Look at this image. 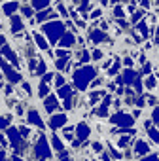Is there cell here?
<instances>
[{
  "label": "cell",
  "instance_id": "9",
  "mask_svg": "<svg viewBox=\"0 0 159 161\" xmlns=\"http://www.w3.org/2000/svg\"><path fill=\"white\" fill-rule=\"evenodd\" d=\"M55 17H59V14L55 12V10H40V14L36 15V21L38 23H46V21H49V19H55Z\"/></svg>",
  "mask_w": 159,
  "mask_h": 161
},
{
  "label": "cell",
  "instance_id": "28",
  "mask_svg": "<svg viewBox=\"0 0 159 161\" xmlns=\"http://www.w3.org/2000/svg\"><path fill=\"white\" fill-rule=\"evenodd\" d=\"M136 31H138L142 36H148V34H150V31H148V25H146L144 21H140V23L136 25Z\"/></svg>",
  "mask_w": 159,
  "mask_h": 161
},
{
  "label": "cell",
  "instance_id": "41",
  "mask_svg": "<svg viewBox=\"0 0 159 161\" xmlns=\"http://www.w3.org/2000/svg\"><path fill=\"white\" fill-rule=\"evenodd\" d=\"M101 15H102V12H101V10H95V12H91V17H93V19H99Z\"/></svg>",
  "mask_w": 159,
  "mask_h": 161
},
{
  "label": "cell",
  "instance_id": "18",
  "mask_svg": "<svg viewBox=\"0 0 159 161\" xmlns=\"http://www.w3.org/2000/svg\"><path fill=\"white\" fill-rule=\"evenodd\" d=\"M32 38H34V42H36V46H38L40 49H44V51H47V49H49V46H47V40H46L42 34L34 32V34H32Z\"/></svg>",
  "mask_w": 159,
  "mask_h": 161
},
{
  "label": "cell",
  "instance_id": "19",
  "mask_svg": "<svg viewBox=\"0 0 159 161\" xmlns=\"http://www.w3.org/2000/svg\"><path fill=\"white\" fill-rule=\"evenodd\" d=\"M72 87L70 86H63V87H59L57 89V95L61 97V99H64V101H70V97H72Z\"/></svg>",
  "mask_w": 159,
  "mask_h": 161
},
{
  "label": "cell",
  "instance_id": "51",
  "mask_svg": "<svg viewBox=\"0 0 159 161\" xmlns=\"http://www.w3.org/2000/svg\"><path fill=\"white\" fill-rule=\"evenodd\" d=\"M4 157H6V153H4V152H0V161H4Z\"/></svg>",
  "mask_w": 159,
  "mask_h": 161
},
{
  "label": "cell",
  "instance_id": "17",
  "mask_svg": "<svg viewBox=\"0 0 159 161\" xmlns=\"http://www.w3.org/2000/svg\"><path fill=\"white\" fill-rule=\"evenodd\" d=\"M150 152V146L144 142V140H136V144H134V153L136 155H146Z\"/></svg>",
  "mask_w": 159,
  "mask_h": 161
},
{
  "label": "cell",
  "instance_id": "2",
  "mask_svg": "<svg viewBox=\"0 0 159 161\" xmlns=\"http://www.w3.org/2000/svg\"><path fill=\"white\" fill-rule=\"evenodd\" d=\"M42 32H44V36L51 44H57L66 34V27H64L63 21H49V23H44L42 25Z\"/></svg>",
  "mask_w": 159,
  "mask_h": 161
},
{
  "label": "cell",
  "instance_id": "27",
  "mask_svg": "<svg viewBox=\"0 0 159 161\" xmlns=\"http://www.w3.org/2000/svg\"><path fill=\"white\" fill-rule=\"evenodd\" d=\"M55 8H57V14H61L63 17H68V15H70V14H68V10H66V6H64L63 2H57V6H55Z\"/></svg>",
  "mask_w": 159,
  "mask_h": 161
},
{
  "label": "cell",
  "instance_id": "29",
  "mask_svg": "<svg viewBox=\"0 0 159 161\" xmlns=\"http://www.w3.org/2000/svg\"><path fill=\"white\" fill-rule=\"evenodd\" d=\"M46 70H47V66H46V61H42V59H40V63H38V68H36V76H44V74H47Z\"/></svg>",
  "mask_w": 159,
  "mask_h": 161
},
{
  "label": "cell",
  "instance_id": "45",
  "mask_svg": "<svg viewBox=\"0 0 159 161\" xmlns=\"http://www.w3.org/2000/svg\"><path fill=\"white\" fill-rule=\"evenodd\" d=\"M23 89H25V91H27V93H29V95H30V93H32V91H30V86H29V84H27V82H25V84H23Z\"/></svg>",
  "mask_w": 159,
  "mask_h": 161
},
{
  "label": "cell",
  "instance_id": "39",
  "mask_svg": "<svg viewBox=\"0 0 159 161\" xmlns=\"http://www.w3.org/2000/svg\"><path fill=\"white\" fill-rule=\"evenodd\" d=\"M55 76H57V74H53V72H49V74H44V76H42V80H44V82H47V84H49V82H51V80H55Z\"/></svg>",
  "mask_w": 159,
  "mask_h": 161
},
{
  "label": "cell",
  "instance_id": "38",
  "mask_svg": "<svg viewBox=\"0 0 159 161\" xmlns=\"http://www.w3.org/2000/svg\"><path fill=\"white\" fill-rule=\"evenodd\" d=\"M32 10H34L32 6H25V8H23V15H25V17H32Z\"/></svg>",
  "mask_w": 159,
  "mask_h": 161
},
{
  "label": "cell",
  "instance_id": "7",
  "mask_svg": "<svg viewBox=\"0 0 159 161\" xmlns=\"http://www.w3.org/2000/svg\"><path fill=\"white\" fill-rule=\"evenodd\" d=\"M0 53H2V55H4L12 64H14V66H19V57H17V53H14V51H12V47H10L8 44L0 47Z\"/></svg>",
  "mask_w": 159,
  "mask_h": 161
},
{
  "label": "cell",
  "instance_id": "49",
  "mask_svg": "<svg viewBox=\"0 0 159 161\" xmlns=\"http://www.w3.org/2000/svg\"><path fill=\"white\" fill-rule=\"evenodd\" d=\"M0 144H4V146H6V144H8V140H6V138H4V135H0Z\"/></svg>",
  "mask_w": 159,
  "mask_h": 161
},
{
  "label": "cell",
  "instance_id": "30",
  "mask_svg": "<svg viewBox=\"0 0 159 161\" xmlns=\"http://www.w3.org/2000/svg\"><path fill=\"white\" fill-rule=\"evenodd\" d=\"M114 17H116V19H123V17H125V8L116 6V8H114Z\"/></svg>",
  "mask_w": 159,
  "mask_h": 161
},
{
  "label": "cell",
  "instance_id": "22",
  "mask_svg": "<svg viewBox=\"0 0 159 161\" xmlns=\"http://www.w3.org/2000/svg\"><path fill=\"white\" fill-rule=\"evenodd\" d=\"M38 95H40L42 99H46V97L49 95V84H47V82H44V80H42L40 86H38Z\"/></svg>",
  "mask_w": 159,
  "mask_h": 161
},
{
  "label": "cell",
  "instance_id": "35",
  "mask_svg": "<svg viewBox=\"0 0 159 161\" xmlns=\"http://www.w3.org/2000/svg\"><path fill=\"white\" fill-rule=\"evenodd\" d=\"M64 82H66L64 76H55V87H57V89H59V87H63V86H64Z\"/></svg>",
  "mask_w": 159,
  "mask_h": 161
},
{
  "label": "cell",
  "instance_id": "43",
  "mask_svg": "<svg viewBox=\"0 0 159 161\" xmlns=\"http://www.w3.org/2000/svg\"><path fill=\"white\" fill-rule=\"evenodd\" d=\"M2 46H6V36L0 34V47H2Z\"/></svg>",
  "mask_w": 159,
  "mask_h": 161
},
{
  "label": "cell",
  "instance_id": "40",
  "mask_svg": "<svg viewBox=\"0 0 159 161\" xmlns=\"http://www.w3.org/2000/svg\"><path fill=\"white\" fill-rule=\"evenodd\" d=\"M10 125V121H8V118H0V129H6Z\"/></svg>",
  "mask_w": 159,
  "mask_h": 161
},
{
  "label": "cell",
  "instance_id": "21",
  "mask_svg": "<svg viewBox=\"0 0 159 161\" xmlns=\"http://www.w3.org/2000/svg\"><path fill=\"white\" fill-rule=\"evenodd\" d=\"M49 2H51V0H30V6L34 10H46L49 6Z\"/></svg>",
  "mask_w": 159,
  "mask_h": 161
},
{
  "label": "cell",
  "instance_id": "8",
  "mask_svg": "<svg viewBox=\"0 0 159 161\" xmlns=\"http://www.w3.org/2000/svg\"><path fill=\"white\" fill-rule=\"evenodd\" d=\"M66 121H68L66 114H55V116H51V119H49V127H51V129H59V127H64Z\"/></svg>",
  "mask_w": 159,
  "mask_h": 161
},
{
  "label": "cell",
  "instance_id": "4",
  "mask_svg": "<svg viewBox=\"0 0 159 161\" xmlns=\"http://www.w3.org/2000/svg\"><path fill=\"white\" fill-rule=\"evenodd\" d=\"M0 68H2V72L6 74V78L10 80L12 84H15V82L19 84V82H21V74H19V72H15V70H14V64L10 66V64H8L2 57H0Z\"/></svg>",
  "mask_w": 159,
  "mask_h": 161
},
{
  "label": "cell",
  "instance_id": "31",
  "mask_svg": "<svg viewBox=\"0 0 159 161\" xmlns=\"http://www.w3.org/2000/svg\"><path fill=\"white\" fill-rule=\"evenodd\" d=\"M55 66H57L59 70L68 68V59H55Z\"/></svg>",
  "mask_w": 159,
  "mask_h": 161
},
{
  "label": "cell",
  "instance_id": "24",
  "mask_svg": "<svg viewBox=\"0 0 159 161\" xmlns=\"http://www.w3.org/2000/svg\"><path fill=\"white\" fill-rule=\"evenodd\" d=\"M55 57H57V59H70V51H68L66 47H59V49L55 51Z\"/></svg>",
  "mask_w": 159,
  "mask_h": 161
},
{
  "label": "cell",
  "instance_id": "1",
  "mask_svg": "<svg viewBox=\"0 0 159 161\" xmlns=\"http://www.w3.org/2000/svg\"><path fill=\"white\" fill-rule=\"evenodd\" d=\"M74 84L80 91H85L89 82H93V80L97 78V70L93 66H78V70L74 72Z\"/></svg>",
  "mask_w": 159,
  "mask_h": 161
},
{
  "label": "cell",
  "instance_id": "11",
  "mask_svg": "<svg viewBox=\"0 0 159 161\" xmlns=\"http://www.w3.org/2000/svg\"><path fill=\"white\" fill-rule=\"evenodd\" d=\"M89 133H91V129H89V125H87V123L80 121V123L76 125V135H78V140H85V138L89 136Z\"/></svg>",
  "mask_w": 159,
  "mask_h": 161
},
{
  "label": "cell",
  "instance_id": "15",
  "mask_svg": "<svg viewBox=\"0 0 159 161\" xmlns=\"http://www.w3.org/2000/svg\"><path fill=\"white\" fill-rule=\"evenodd\" d=\"M12 31H14V32L25 31V23H23V19H21L19 15H12Z\"/></svg>",
  "mask_w": 159,
  "mask_h": 161
},
{
  "label": "cell",
  "instance_id": "52",
  "mask_svg": "<svg viewBox=\"0 0 159 161\" xmlns=\"http://www.w3.org/2000/svg\"><path fill=\"white\" fill-rule=\"evenodd\" d=\"M12 161H23V159H17V157H14V159H12Z\"/></svg>",
  "mask_w": 159,
  "mask_h": 161
},
{
  "label": "cell",
  "instance_id": "44",
  "mask_svg": "<svg viewBox=\"0 0 159 161\" xmlns=\"http://www.w3.org/2000/svg\"><path fill=\"white\" fill-rule=\"evenodd\" d=\"M125 64H127V68H131V66H133V59L127 57V59H125Z\"/></svg>",
  "mask_w": 159,
  "mask_h": 161
},
{
  "label": "cell",
  "instance_id": "23",
  "mask_svg": "<svg viewBox=\"0 0 159 161\" xmlns=\"http://www.w3.org/2000/svg\"><path fill=\"white\" fill-rule=\"evenodd\" d=\"M8 136H10V140H12L14 144H15V142L19 144V131H17L15 127H10V129H8Z\"/></svg>",
  "mask_w": 159,
  "mask_h": 161
},
{
  "label": "cell",
  "instance_id": "26",
  "mask_svg": "<svg viewBox=\"0 0 159 161\" xmlns=\"http://www.w3.org/2000/svg\"><path fill=\"white\" fill-rule=\"evenodd\" d=\"M142 17H144V8H140V10H136V12L133 14V17H131V21H133V23H140V21H142Z\"/></svg>",
  "mask_w": 159,
  "mask_h": 161
},
{
  "label": "cell",
  "instance_id": "34",
  "mask_svg": "<svg viewBox=\"0 0 159 161\" xmlns=\"http://www.w3.org/2000/svg\"><path fill=\"white\" fill-rule=\"evenodd\" d=\"M155 86H157V80H155L153 76H150V78L146 80V87H148V89H153Z\"/></svg>",
  "mask_w": 159,
  "mask_h": 161
},
{
  "label": "cell",
  "instance_id": "50",
  "mask_svg": "<svg viewBox=\"0 0 159 161\" xmlns=\"http://www.w3.org/2000/svg\"><path fill=\"white\" fill-rule=\"evenodd\" d=\"M129 142V138L127 136H123V138H119V144H127Z\"/></svg>",
  "mask_w": 159,
  "mask_h": 161
},
{
  "label": "cell",
  "instance_id": "53",
  "mask_svg": "<svg viewBox=\"0 0 159 161\" xmlns=\"http://www.w3.org/2000/svg\"><path fill=\"white\" fill-rule=\"evenodd\" d=\"M99 2H101V4H106V0H99Z\"/></svg>",
  "mask_w": 159,
  "mask_h": 161
},
{
  "label": "cell",
  "instance_id": "42",
  "mask_svg": "<svg viewBox=\"0 0 159 161\" xmlns=\"http://www.w3.org/2000/svg\"><path fill=\"white\" fill-rule=\"evenodd\" d=\"M140 6L142 8H150V0H140Z\"/></svg>",
  "mask_w": 159,
  "mask_h": 161
},
{
  "label": "cell",
  "instance_id": "3",
  "mask_svg": "<svg viewBox=\"0 0 159 161\" xmlns=\"http://www.w3.org/2000/svg\"><path fill=\"white\" fill-rule=\"evenodd\" d=\"M114 125H119V127H123V129H129V127H133L134 125V119H133V116H129V114H123V112H118L116 116H112V119H110Z\"/></svg>",
  "mask_w": 159,
  "mask_h": 161
},
{
  "label": "cell",
  "instance_id": "6",
  "mask_svg": "<svg viewBox=\"0 0 159 161\" xmlns=\"http://www.w3.org/2000/svg\"><path fill=\"white\" fill-rule=\"evenodd\" d=\"M34 152H36L38 157H49V155H51V153H49V146H47V138H46V136H42V138L38 140Z\"/></svg>",
  "mask_w": 159,
  "mask_h": 161
},
{
  "label": "cell",
  "instance_id": "5",
  "mask_svg": "<svg viewBox=\"0 0 159 161\" xmlns=\"http://www.w3.org/2000/svg\"><path fill=\"white\" fill-rule=\"evenodd\" d=\"M138 76H140V74L134 72L133 68H125V70L118 76V84H134Z\"/></svg>",
  "mask_w": 159,
  "mask_h": 161
},
{
  "label": "cell",
  "instance_id": "47",
  "mask_svg": "<svg viewBox=\"0 0 159 161\" xmlns=\"http://www.w3.org/2000/svg\"><path fill=\"white\" fill-rule=\"evenodd\" d=\"M142 161H157V157H155V155H148V157L142 159Z\"/></svg>",
  "mask_w": 159,
  "mask_h": 161
},
{
  "label": "cell",
  "instance_id": "46",
  "mask_svg": "<svg viewBox=\"0 0 159 161\" xmlns=\"http://www.w3.org/2000/svg\"><path fill=\"white\" fill-rule=\"evenodd\" d=\"M93 150H97V152H101V150H102V146H101L99 142H95V144H93Z\"/></svg>",
  "mask_w": 159,
  "mask_h": 161
},
{
  "label": "cell",
  "instance_id": "25",
  "mask_svg": "<svg viewBox=\"0 0 159 161\" xmlns=\"http://www.w3.org/2000/svg\"><path fill=\"white\" fill-rule=\"evenodd\" d=\"M101 97H104V89H99V91L91 93V95H89V103H91V104H95V103H97Z\"/></svg>",
  "mask_w": 159,
  "mask_h": 161
},
{
  "label": "cell",
  "instance_id": "36",
  "mask_svg": "<svg viewBox=\"0 0 159 161\" xmlns=\"http://www.w3.org/2000/svg\"><path fill=\"white\" fill-rule=\"evenodd\" d=\"M151 118H153L155 125L159 127V106H155V108H153V112H151Z\"/></svg>",
  "mask_w": 159,
  "mask_h": 161
},
{
  "label": "cell",
  "instance_id": "48",
  "mask_svg": "<svg viewBox=\"0 0 159 161\" xmlns=\"http://www.w3.org/2000/svg\"><path fill=\"white\" fill-rule=\"evenodd\" d=\"M155 44H159V27H157V31H155V40H153Z\"/></svg>",
  "mask_w": 159,
  "mask_h": 161
},
{
  "label": "cell",
  "instance_id": "12",
  "mask_svg": "<svg viewBox=\"0 0 159 161\" xmlns=\"http://www.w3.org/2000/svg\"><path fill=\"white\" fill-rule=\"evenodd\" d=\"M17 10H19V2H17V0H12V2L2 4V12H4V15H8V17L15 15V12H17Z\"/></svg>",
  "mask_w": 159,
  "mask_h": 161
},
{
  "label": "cell",
  "instance_id": "14",
  "mask_svg": "<svg viewBox=\"0 0 159 161\" xmlns=\"http://www.w3.org/2000/svg\"><path fill=\"white\" fill-rule=\"evenodd\" d=\"M74 44H76V36H74L72 32H66V34L59 40V47H66V49H70Z\"/></svg>",
  "mask_w": 159,
  "mask_h": 161
},
{
  "label": "cell",
  "instance_id": "10",
  "mask_svg": "<svg viewBox=\"0 0 159 161\" xmlns=\"http://www.w3.org/2000/svg\"><path fill=\"white\" fill-rule=\"evenodd\" d=\"M44 108H46V112H47V114H51V112H55V110L59 108V103H57V97H55V95H47V97L44 99Z\"/></svg>",
  "mask_w": 159,
  "mask_h": 161
},
{
  "label": "cell",
  "instance_id": "16",
  "mask_svg": "<svg viewBox=\"0 0 159 161\" xmlns=\"http://www.w3.org/2000/svg\"><path fill=\"white\" fill-rule=\"evenodd\" d=\"M27 118H29V123H30V125H36V127H44V121H42V118L38 116V112H36V110H30Z\"/></svg>",
  "mask_w": 159,
  "mask_h": 161
},
{
  "label": "cell",
  "instance_id": "54",
  "mask_svg": "<svg viewBox=\"0 0 159 161\" xmlns=\"http://www.w3.org/2000/svg\"><path fill=\"white\" fill-rule=\"evenodd\" d=\"M0 78H2V76H0Z\"/></svg>",
  "mask_w": 159,
  "mask_h": 161
},
{
  "label": "cell",
  "instance_id": "32",
  "mask_svg": "<svg viewBox=\"0 0 159 161\" xmlns=\"http://www.w3.org/2000/svg\"><path fill=\"white\" fill-rule=\"evenodd\" d=\"M51 142H53V146H55V150H59V152H63V142H61V138H59L57 135H53V138H51Z\"/></svg>",
  "mask_w": 159,
  "mask_h": 161
},
{
  "label": "cell",
  "instance_id": "37",
  "mask_svg": "<svg viewBox=\"0 0 159 161\" xmlns=\"http://www.w3.org/2000/svg\"><path fill=\"white\" fill-rule=\"evenodd\" d=\"M91 57H93L95 61H101V59L104 57V53H102L101 49H93V55H91Z\"/></svg>",
  "mask_w": 159,
  "mask_h": 161
},
{
  "label": "cell",
  "instance_id": "13",
  "mask_svg": "<svg viewBox=\"0 0 159 161\" xmlns=\"http://www.w3.org/2000/svg\"><path fill=\"white\" fill-rule=\"evenodd\" d=\"M108 36L102 32V31H99V29H89V40L93 42V44H101V42H104Z\"/></svg>",
  "mask_w": 159,
  "mask_h": 161
},
{
  "label": "cell",
  "instance_id": "20",
  "mask_svg": "<svg viewBox=\"0 0 159 161\" xmlns=\"http://www.w3.org/2000/svg\"><path fill=\"white\" fill-rule=\"evenodd\" d=\"M110 103H112V99H110V97H104L101 108L97 110V114H99V116H106V114H108V106H110Z\"/></svg>",
  "mask_w": 159,
  "mask_h": 161
},
{
  "label": "cell",
  "instance_id": "33",
  "mask_svg": "<svg viewBox=\"0 0 159 161\" xmlns=\"http://www.w3.org/2000/svg\"><path fill=\"white\" fill-rule=\"evenodd\" d=\"M148 135H150V138H151L153 142H159V131H157V129H151V127H150V129H148Z\"/></svg>",
  "mask_w": 159,
  "mask_h": 161
}]
</instances>
